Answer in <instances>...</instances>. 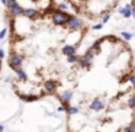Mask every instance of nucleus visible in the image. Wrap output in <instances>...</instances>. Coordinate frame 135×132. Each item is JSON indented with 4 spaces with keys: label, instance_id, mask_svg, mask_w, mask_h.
Here are the masks:
<instances>
[{
    "label": "nucleus",
    "instance_id": "3",
    "mask_svg": "<svg viewBox=\"0 0 135 132\" xmlns=\"http://www.w3.org/2000/svg\"><path fill=\"white\" fill-rule=\"evenodd\" d=\"M62 132H134V106L94 113L68 112Z\"/></svg>",
    "mask_w": 135,
    "mask_h": 132
},
{
    "label": "nucleus",
    "instance_id": "2",
    "mask_svg": "<svg viewBox=\"0 0 135 132\" xmlns=\"http://www.w3.org/2000/svg\"><path fill=\"white\" fill-rule=\"evenodd\" d=\"M134 51L129 41L105 33L81 51L55 99L65 113H94L134 106Z\"/></svg>",
    "mask_w": 135,
    "mask_h": 132
},
{
    "label": "nucleus",
    "instance_id": "5",
    "mask_svg": "<svg viewBox=\"0 0 135 132\" xmlns=\"http://www.w3.org/2000/svg\"><path fill=\"white\" fill-rule=\"evenodd\" d=\"M3 58H4V54H3V50L0 48V76H2V70H3Z\"/></svg>",
    "mask_w": 135,
    "mask_h": 132
},
{
    "label": "nucleus",
    "instance_id": "1",
    "mask_svg": "<svg viewBox=\"0 0 135 132\" xmlns=\"http://www.w3.org/2000/svg\"><path fill=\"white\" fill-rule=\"evenodd\" d=\"M7 67L25 103L57 97L81 54L90 25L57 0H3Z\"/></svg>",
    "mask_w": 135,
    "mask_h": 132
},
{
    "label": "nucleus",
    "instance_id": "4",
    "mask_svg": "<svg viewBox=\"0 0 135 132\" xmlns=\"http://www.w3.org/2000/svg\"><path fill=\"white\" fill-rule=\"evenodd\" d=\"M71 13L86 23L106 22L120 6L122 0H62Z\"/></svg>",
    "mask_w": 135,
    "mask_h": 132
},
{
    "label": "nucleus",
    "instance_id": "6",
    "mask_svg": "<svg viewBox=\"0 0 135 132\" xmlns=\"http://www.w3.org/2000/svg\"><path fill=\"white\" fill-rule=\"evenodd\" d=\"M0 132H3V131H2V128H0Z\"/></svg>",
    "mask_w": 135,
    "mask_h": 132
}]
</instances>
